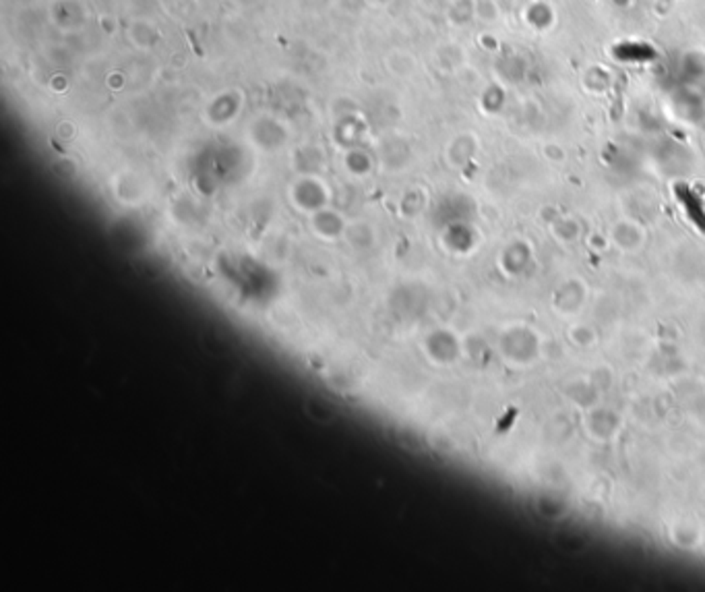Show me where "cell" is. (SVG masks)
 Masks as SVG:
<instances>
[{
	"label": "cell",
	"instance_id": "1",
	"mask_svg": "<svg viewBox=\"0 0 705 592\" xmlns=\"http://www.w3.org/2000/svg\"><path fill=\"white\" fill-rule=\"evenodd\" d=\"M676 193L680 195V199H682V203H684V207H686V211H688V215L693 218V222H697L699 224V228L703 230L705 228V218L701 215V213H697V209H699V197L688 189V187H684V184H680L678 189H676Z\"/></svg>",
	"mask_w": 705,
	"mask_h": 592
}]
</instances>
